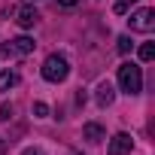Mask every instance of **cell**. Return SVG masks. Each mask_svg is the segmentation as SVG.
<instances>
[{
	"mask_svg": "<svg viewBox=\"0 0 155 155\" xmlns=\"http://www.w3.org/2000/svg\"><path fill=\"white\" fill-rule=\"evenodd\" d=\"M119 88H122L125 94H131V97L143 91V70H140L134 61H128V64L119 67Z\"/></svg>",
	"mask_w": 155,
	"mask_h": 155,
	"instance_id": "6da1fadb",
	"label": "cell"
},
{
	"mask_svg": "<svg viewBox=\"0 0 155 155\" xmlns=\"http://www.w3.org/2000/svg\"><path fill=\"white\" fill-rule=\"evenodd\" d=\"M67 76H70V64H67L64 55L55 52V55H49V58L43 61V79H46V82H55V85H58V82L67 79Z\"/></svg>",
	"mask_w": 155,
	"mask_h": 155,
	"instance_id": "7a4b0ae2",
	"label": "cell"
},
{
	"mask_svg": "<svg viewBox=\"0 0 155 155\" xmlns=\"http://www.w3.org/2000/svg\"><path fill=\"white\" fill-rule=\"evenodd\" d=\"M34 46H37V43H34L31 37H15V40H9V43L0 46V52H3L6 58H21V55H31Z\"/></svg>",
	"mask_w": 155,
	"mask_h": 155,
	"instance_id": "3957f363",
	"label": "cell"
},
{
	"mask_svg": "<svg viewBox=\"0 0 155 155\" xmlns=\"http://www.w3.org/2000/svg\"><path fill=\"white\" fill-rule=\"evenodd\" d=\"M128 25H131V31H137V34L155 31V9H137V12H131Z\"/></svg>",
	"mask_w": 155,
	"mask_h": 155,
	"instance_id": "277c9868",
	"label": "cell"
},
{
	"mask_svg": "<svg viewBox=\"0 0 155 155\" xmlns=\"http://www.w3.org/2000/svg\"><path fill=\"white\" fill-rule=\"evenodd\" d=\"M131 146H134V140H131V134H116L113 140H110V146H107V155H131Z\"/></svg>",
	"mask_w": 155,
	"mask_h": 155,
	"instance_id": "5b68a950",
	"label": "cell"
},
{
	"mask_svg": "<svg viewBox=\"0 0 155 155\" xmlns=\"http://www.w3.org/2000/svg\"><path fill=\"white\" fill-rule=\"evenodd\" d=\"M15 21H18V28H34L37 21H40V12L34 9V6H18V12H15Z\"/></svg>",
	"mask_w": 155,
	"mask_h": 155,
	"instance_id": "8992f818",
	"label": "cell"
},
{
	"mask_svg": "<svg viewBox=\"0 0 155 155\" xmlns=\"http://www.w3.org/2000/svg\"><path fill=\"white\" fill-rule=\"evenodd\" d=\"M82 137H85L88 143H104V140H107V131H104L97 122H88V125L82 128Z\"/></svg>",
	"mask_w": 155,
	"mask_h": 155,
	"instance_id": "52a82bcc",
	"label": "cell"
},
{
	"mask_svg": "<svg viewBox=\"0 0 155 155\" xmlns=\"http://www.w3.org/2000/svg\"><path fill=\"white\" fill-rule=\"evenodd\" d=\"M94 97H97V107H110V104L116 101V88H113L110 82H101V85H97V94H94Z\"/></svg>",
	"mask_w": 155,
	"mask_h": 155,
	"instance_id": "ba28073f",
	"label": "cell"
},
{
	"mask_svg": "<svg viewBox=\"0 0 155 155\" xmlns=\"http://www.w3.org/2000/svg\"><path fill=\"white\" fill-rule=\"evenodd\" d=\"M18 82V76L12 73V70H3V73H0V91H6V88H12Z\"/></svg>",
	"mask_w": 155,
	"mask_h": 155,
	"instance_id": "9c48e42d",
	"label": "cell"
},
{
	"mask_svg": "<svg viewBox=\"0 0 155 155\" xmlns=\"http://www.w3.org/2000/svg\"><path fill=\"white\" fill-rule=\"evenodd\" d=\"M155 58V43H143L140 46V61H152Z\"/></svg>",
	"mask_w": 155,
	"mask_h": 155,
	"instance_id": "30bf717a",
	"label": "cell"
},
{
	"mask_svg": "<svg viewBox=\"0 0 155 155\" xmlns=\"http://www.w3.org/2000/svg\"><path fill=\"white\" fill-rule=\"evenodd\" d=\"M131 3H137V0H116V6H113V9H116V15H125V12L131 9Z\"/></svg>",
	"mask_w": 155,
	"mask_h": 155,
	"instance_id": "8fae6325",
	"label": "cell"
},
{
	"mask_svg": "<svg viewBox=\"0 0 155 155\" xmlns=\"http://www.w3.org/2000/svg\"><path fill=\"white\" fill-rule=\"evenodd\" d=\"M131 46H134V43H131V37H128V34H125V37H119V52H122V55H128V52H131Z\"/></svg>",
	"mask_w": 155,
	"mask_h": 155,
	"instance_id": "7c38bea8",
	"label": "cell"
},
{
	"mask_svg": "<svg viewBox=\"0 0 155 155\" xmlns=\"http://www.w3.org/2000/svg\"><path fill=\"white\" fill-rule=\"evenodd\" d=\"M34 116H37V119H46V116H49V107H46V104H34Z\"/></svg>",
	"mask_w": 155,
	"mask_h": 155,
	"instance_id": "4fadbf2b",
	"label": "cell"
},
{
	"mask_svg": "<svg viewBox=\"0 0 155 155\" xmlns=\"http://www.w3.org/2000/svg\"><path fill=\"white\" fill-rule=\"evenodd\" d=\"M9 116H12V107L3 104V107H0V122H9Z\"/></svg>",
	"mask_w": 155,
	"mask_h": 155,
	"instance_id": "5bb4252c",
	"label": "cell"
},
{
	"mask_svg": "<svg viewBox=\"0 0 155 155\" xmlns=\"http://www.w3.org/2000/svg\"><path fill=\"white\" fill-rule=\"evenodd\" d=\"M21 155H46V152H43V149H25Z\"/></svg>",
	"mask_w": 155,
	"mask_h": 155,
	"instance_id": "9a60e30c",
	"label": "cell"
},
{
	"mask_svg": "<svg viewBox=\"0 0 155 155\" xmlns=\"http://www.w3.org/2000/svg\"><path fill=\"white\" fill-rule=\"evenodd\" d=\"M58 3H61V6H76L79 0H58Z\"/></svg>",
	"mask_w": 155,
	"mask_h": 155,
	"instance_id": "2e32d148",
	"label": "cell"
},
{
	"mask_svg": "<svg viewBox=\"0 0 155 155\" xmlns=\"http://www.w3.org/2000/svg\"><path fill=\"white\" fill-rule=\"evenodd\" d=\"M0 155H3V140H0Z\"/></svg>",
	"mask_w": 155,
	"mask_h": 155,
	"instance_id": "e0dca14e",
	"label": "cell"
}]
</instances>
